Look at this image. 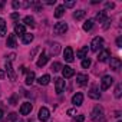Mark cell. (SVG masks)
Here are the masks:
<instances>
[{
    "instance_id": "obj_41",
    "label": "cell",
    "mask_w": 122,
    "mask_h": 122,
    "mask_svg": "<svg viewBox=\"0 0 122 122\" xmlns=\"http://www.w3.org/2000/svg\"><path fill=\"white\" fill-rule=\"evenodd\" d=\"M109 23H111V20L106 19V22H105V25H103V29H108V27H109Z\"/></svg>"
},
{
    "instance_id": "obj_38",
    "label": "cell",
    "mask_w": 122,
    "mask_h": 122,
    "mask_svg": "<svg viewBox=\"0 0 122 122\" xmlns=\"http://www.w3.org/2000/svg\"><path fill=\"white\" fill-rule=\"evenodd\" d=\"M116 46H118V47H121V46H122V37H121V36L116 39Z\"/></svg>"
},
{
    "instance_id": "obj_2",
    "label": "cell",
    "mask_w": 122,
    "mask_h": 122,
    "mask_svg": "<svg viewBox=\"0 0 122 122\" xmlns=\"http://www.w3.org/2000/svg\"><path fill=\"white\" fill-rule=\"evenodd\" d=\"M102 47H103V37H101V36L93 37V40H92V43H91V50H92V52H98V50H101Z\"/></svg>"
},
{
    "instance_id": "obj_27",
    "label": "cell",
    "mask_w": 122,
    "mask_h": 122,
    "mask_svg": "<svg viewBox=\"0 0 122 122\" xmlns=\"http://www.w3.org/2000/svg\"><path fill=\"white\" fill-rule=\"evenodd\" d=\"M85 15H86V12H85V10H76V12L73 13V19L81 20V19H83V17H85Z\"/></svg>"
},
{
    "instance_id": "obj_25",
    "label": "cell",
    "mask_w": 122,
    "mask_h": 122,
    "mask_svg": "<svg viewBox=\"0 0 122 122\" xmlns=\"http://www.w3.org/2000/svg\"><path fill=\"white\" fill-rule=\"evenodd\" d=\"M63 13H65V7H63V5H62V6H57L56 10H55V17H62Z\"/></svg>"
},
{
    "instance_id": "obj_30",
    "label": "cell",
    "mask_w": 122,
    "mask_h": 122,
    "mask_svg": "<svg viewBox=\"0 0 122 122\" xmlns=\"http://www.w3.org/2000/svg\"><path fill=\"white\" fill-rule=\"evenodd\" d=\"M62 68H63V66L60 65L59 62H55V63H52V68H50V69H52L53 72H59V71H62Z\"/></svg>"
},
{
    "instance_id": "obj_9",
    "label": "cell",
    "mask_w": 122,
    "mask_h": 122,
    "mask_svg": "<svg viewBox=\"0 0 122 122\" xmlns=\"http://www.w3.org/2000/svg\"><path fill=\"white\" fill-rule=\"evenodd\" d=\"M32 109H33V106H32L30 102H23L22 106H20V113L22 115H29L32 112Z\"/></svg>"
},
{
    "instance_id": "obj_22",
    "label": "cell",
    "mask_w": 122,
    "mask_h": 122,
    "mask_svg": "<svg viewBox=\"0 0 122 122\" xmlns=\"http://www.w3.org/2000/svg\"><path fill=\"white\" fill-rule=\"evenodd\" d=\"M33 39H35V36H33L32 33H25V35H23V37H22V42H23L25 45H29Z\"/></svg>"
},
{
    "instance_id": "obj_24",
    "label": "cell",
    "mask_w": 122,
    "mask_h": 122,
    "mask_svg": "<svg viewBox=\"0 0 122 122\" xmlns=\"http://www.w3.org/2000/svg\"><path fill=\"white\" fill-rule=\"evenodd\" d=\"M23 22H25V25H26V26H30V27H35V26H36L35 19H33L32 16H26V17L23 19Z\"/></svg>"
},
{
    "instance_id": "obj_28",
    "label": "cell",
    "mask_w": 122,
    "mask_h": 122,
    "mask_svg": "<svg viewBox=\"0 0 122 122\" xmlns=\"http://www.w3.org/2000/svg\"><path fill=\"white\" fill-rule=\"evenodd\" d=\"M92 27H93V20H92V19H88V20L83 23V30H85V32H89Z\"/></svg>"
},
{
    "instance_id": "obj_1",
    "label": "cell",
    "mask_w": 122,
    "mask_h": 122,
    "mask_svg": "<svg viewBox=\"0 0 122 122\" xmlns=\"http://www.w3.org/2000/svg\"><path fill=\"white\" fill-rule=\"evenodd\" d=\"M91 118L93 119V121H99V122H103V108L101 106V105H96L95 108H93V111H92V113H91Z\"/></svg>"
},
{
    "instance_id": "obj_46",
    "label": "cell",
    "mask_w": 122,
    "mask_h": 122,
    "mask_svg": "<svg viewBox=\"0 0 122 122\" xmlns=\"http://www.w3.org/2000/svg\"><path fill=\"white\" fill-rule=\"evenodd\" d=\"M118 122H121V121H118Z\"/></svg>"
},
{
    "instance_id": "obj_15",
    "label": "cell",
    "mask_w": 122,
    "mask_h": 122,
    "mask_svg": "<svg viewBox=\"0 0 122 122\" xmlns=\"http://www.w3.org/2000/svg\"><path fill=\"white\" fill-rule=\"evenodd\" d=\"M62 75H63V78L69 79V78H72L75 75V71L71 66H65V68H62Z\"/></svg>"
},
{
    "instance_id": "obj_10",
    "label": "cell",
    "mask_w": 122,
    "mask_h": 122,
    "mask_svg": "<svg viewBox=\"0 0 122 122\" xmlns=\"http://www.w3.org/2000/svg\"><path fill=\"white\" fill-rule=\"evenodd\" d=\"M72 103H73L75 106H81V105L83 103V95H82L81 92L75 93V95L72 96Z\"/></svg>"
},
{
    "instance_id": "obj_36",
    "label": "cell",
    "mask_w": 122,
    "mask_h": 122,
    "mask_svg": "<svg viewBox=\"0 0 122 122\" xmlns=\"http://www.w3.org/2000/svg\"><path fill=\"white\" fill-rule=\"evenodd\" d=\"M105 6H106V9H113V7H115V3H112V2H106Z\"/></svg>"
},
{
    "instance_id": "obj_21",
    "label": "cell",
    "mask_w": 122,
    "mask_h": 122,
    "mask_svg": "<svg viewBox=\"0 0 122 122\" xmlns=\"http://www.w3.org/2000/svg\"><path fill=\"white\" fill-rule=\"evenodd\" d=\"M49 81H50V76H49V75H43V76H40V78L37 79V83H39L40 86H45V85L49 83Z\"/></svg>"
},
{
    "instance_id": "obj_35",
    "label": "cell",
    "mask_w": 122,
    "mask_h": 122,
    "mask_svg": "<svg viewBox=\"0 0 122 122\" xmlns=\"http://www.w3.org/2000/svg\"><path fill=\"white\" fill-rule=\"evenodd\" d=\"M76 5V2H66L65 5H63V7H73Z\"/></svg>"
},
{
    "instance_id": "obj_7",
    "label": "cell",
    "mask_w": 122,
    "mask_h": 122,
    "mask_svg": "<svg viewBox=\"0 0 122 122\" xmlns=\"http://www.w3.org/2000/svg\"><path fill=\"white\" fill-rule=\"evenodd\" d=\"M63 57H65V60L66 62H73V49L71 47V46H68V47H65V52H63Z\"/></svg>"
},
{
    "instance_id": "obj_44",
    "label": "cell",
    "mask_w": 122,
    "mask_h": 122,
    "mask_svg": "<svg viewBox=\"0 0 122 122\" xmlns=\"http://www.w3.org/2000/svg\"><path fill=\"white\" fill-rule=\"evenodd\" d=\"M47 5H55V0H47Z\"/></svg>"
},
{
    "instance_id": "obj_40",
    "label": "cell",
    "mask_w": 122,
    "mask_h": 122,
    "mask_svg": "<svg viewBox=\"0 0 122 122\" xmlns=\"http://www.w3.org/2000/svg\"><path fill=\"white\" fill-rule=\"evenodd\" d=\"M10 17H12L13 20H17V19H19V13H12V16H10Z\"/></svg>"
},
{
    "instance_id": "obj_14",
    "label": "cell",
    "mask_w": 122,
    "mask_h": 122,
    "mask_svg": "<svg viewBox=\"0 0 122 122\" xmlns=\"http://www.w3.org/2000/svg\"><path fill=\"white\" fill-rule=\"evenodd\" d=\"M76 82H78L79 86H85V85L88 83V75H85V73H78V75H76Z\"/></svg>"
},
{
    "instance_id": "obj_37",
    "label": "cell",
    "mask_w": 122,
    "mask_h": 122,
    "mask_svg": "<svg viewBox=\"0 0 122 122\" xmlns=\"http://www.w3.org/2000/svg\"><path fill=\"white\" fill-rule=\"evenodd\" d=\"M9 119H10V121H15V119H17V113H15V112H12V113L9 115Z\"/></svg>"
},
{
    "instance_id": "obj_39",
    "label": "cell",
    "mask_w": 122,
    "mask_h": 122,
    "mask_svg": "<svg viewBox=\"0 0 122 122\" xmlns=\"http://www.w3.org/2000/svg\"><path fill=\"white\" fill-rule=\"evenodd\" d=\"M12 5H13V9H19V7H20V6H22V5H20V3H19V2H13V3H12Z\"/></svg>"
},
{
    "instance_id": "obj_26",
    "label": "cell",
    "mask_w": 122,
    "mask_h": 122,
    "mask_svg": "<svg viewBox=\"0 0 122 122\" xmlns=\"http://www.w3.org/2000/svg\"><path fill=\"white\" fill-rule=\"evenodd\" d=\"M0 36H6V22L0 17Z\"/></svg>"
},
{
    "instance_id": "obj_5",
    "label": "cell",
    "mask_w": 122,
    "mask_h": 122,
    "mask_svg": "<svg viewBox=\"0 0 122 122\" xmlns=\"http://www.w3.org/2000/svg\"><path fill=\"white\" fill-rule=\"evenodd\" d=\"M37 118H39V121H42V122H46L49 118H50V112H49V109L47 108H40L39 109V115H37Z\"/></svg>"
},
{
    "instance_id": "obj_13",
    "label": "cell",
    "mask_w": 122,
    "mask_h": 122,
    "mask_svg": "<svg viewBox=\"0 0 122 122\" xmlns=\"http://www.w3.org/2000/svg\"><path fill=\"white\" fill-rule=\"evenodd\" d=\"M122 66V62H121V59L119 57H112L111 59V69L113 71H119Z\"/></svg>"
},
{
    "instance_id": "obj_3",
    "label": "cell",
    "mask_w": 122,
    "mask_h": 122,
    "mask_svg": "<svg viewBox=\"0 0 122 122\" xmlns=\"http://www.w3.org/2000/svg\"><path fill=\"white\" fill-rule=\"evenodd\" d=\"M66 30H68V25L65 22H57L53 26V32L56 35H63V33H66Z\"/></svg>"
},
{
    "instance_id": "obj_17",
    "label": "cell",
    "mask_w": 122,
    "mask_h": 122,
    "mask_svg": "<svg viewBox=\"0 0 122 122\" xmlns=\"http://www.w3.org/2000/svg\"><path fill=\"white\" fill-rule=\"evenodd\" d=\"M25 33H26V27H25V25H20V23L15 25V35H19V36L23 37Z\"/></svg>"
},
{
    "instance_id": "obj_19",
    "label": "cell",
    "mask_w": 122,
    "mask_h": 122,
    "mask_svg": "<svg viewBox=\"0 0 122 122\" xmlns=\"http://www.w3.org/2000/svg\"><path fill=\"white\" fill-rule=\"evenodd\" d=\"M59 52H60V45H59V43H52V45H50V49H49V53H50L52 56H56Z\"/></svg>"
},
{
    "instance_id": "obj_20",
    "label": "cell",
    "mask_w": 122,
    "mask_h": 122,
    "mask_svg": "<svg viewBox=\"0 0 122 122\" xmlns=\"http://www.w3.org/2000/svg\"><path fill=\"white\" fill-rule=\"evenodd\" d=\"M88 52H89V47H88V46H83L82 49H79V50L76 52V56L81 57V59H85L86 55H88Z\"/></svg>"
},
{
    "instance_id": "obj_12",
    "label": "cell",
    "mask_w": 122,
    "mask_h": 122,
    "mask_svg": "<svg viewBox=\"0 0 122 122\" xmlns=\"http://www.w3.org/2000/svg\"><path fill=\"white\" fill-rule=\"evenodd\" d=\"M47 60H49V57H47L46 52H42V55L39 56V59H37V62H36V65H37L39 68H42V66H45V65L47 63Z\"/></svg>"
},
{
    "instance_id": "obj_23",
    "label": "cell",
    "mask_w": 122,
    "mask_h": 122,
    "mask_svg": "<svg viewBox=\"0 0 122 122\" xmlns=\"http://www.w3.org/2000/svg\"><path fill=\"white\" fill-rule=\"evenodd\" d=\"M106 17H108L106 10H102V12H98V13H96V20H99V22H105Z\"/></svg>"
},
{
    "instance_id": "obj_18",
    "label": "cell",
    "mask_w": 122,
    "mask_h": 122,
    "mask_svg": "<svg viewBox=\"0 0 122 122\" xmlns=\"http://www.w3.org/2000/svg\"><path fill=\"white\" fill-rule=\"evenodd\" d=\"M6 45H7L9 47H16V46H17V45H16V35H15V33H12V35L7 36V42H6Z\"/></svg>"
},
{
    "instance_id": "obj_8",
    "label": "cell",
    "mask_w": 122,
    "mask_h": 122,
    "mask_svg": "<svg viewBox=\"0 0 122 122\" xmlns=\"http://www.w3.org/2000/svg\"><path fill=\"white\" fill-rule=\"evenodd\" d=\"M111 56V52H109V49H101V52L98 53V62H105V60L108 59Z\"/></svg>"
},
{
    "instance_id": "obj_4",
    "label": "cell",
    "mask_w": 122,
    "mask_h": 122,
    "mask_svg": "<svg viewBox=\"0 0 122 122\" xmlns=\"http://www.w3.org/2000/svg\"><path fill=\"white\" fill-rule=\"evenodd\" d=\"M112 83H113V78L109 76V75H106V76H103L102 81H101V89H102V91H106V89L111 88Z\"/></svg>"
},
{
    "instance_id": "obj_33",
    "label": "cell",
    "mask_w": 122,
    "mask_h": 122,
    "mask_svg": "<svg viewBox=\"0 0 122 122\" xmlns=\"http://www.w3.org/2000/svg\"><path fill=\"white\" fill-rule=\"evenodd\" d=\"M9 103H10V105H16V103H17V95H16V93L9 99Z\"/></svg>"
},
{
    "instance_id": "obj_6",
    "label": "cell",
    "mask_w": 122,
    "mask_h": 122,
    "mask_svg": "<svg viewBox=\"0 0 122 122\" xmlns=\"http://www.w3.org/2000/svg\"><path fill=\"white\" fill-rule=\"evenodd\" d=\"M55 86H56V93H62L63 89H65V81L63 78H56L55 79Z\"/></svg>"
},
{
    "instance_id": "obj_34",
    "label": "cell",
    "mask_w": 122,
    "mask_h": 122,
    "mask_svg": "<svg viewBox=\"0 0 122 122\" xmlns=\"http://www.w3.org/2000/svg\"><path fill=\"white\" fill-rule=\"evenodd\" d=\"M85 121V115H78L73 118V122H83Z\"/></svg>"
},
{
    "instance_id": "obj_42",
    "label": "cell",
    "mask_w": 122,
    "mask_h": 122,
    "mask_svg": "<svg viewBox=\"0 0 122 122\" xmlns=\"http://www.w3.org/2000/svg\"><path fill=\"white\" fill-rule=\"evenodd\" d=\"M76 113V109H69L68 111V115H75Z\"/></svg>"
},
{
    "instance_id": "obj_11",
    "label": "cell",
    "mask_w": 122,
    "mask_h": 122,
    "mask_svg": "<svg viewBox=\"0 0 122 122\" xmlns=\"http://www.w3.org/2000/svg\"><path fill=\"white\" fill-rule=\"evenodd\" d=\"M5 69H6V72H7V75H9V78H10V81H16V73H15V71H13V68H12V63L9 62H6V66H5Z\"/></svg>"
},
{
    "instance_id": "obj_16",
    "label": "cell",
    "mask_w": 122,
    "mask_h": 122,
    "mask_svg": "<svg viewBox=\"0 0 122 122\" xmlns=\"http://www.w3.org/2000/svg\"><path fill=\"white\" fill-rule=\"evenodd\" d=\"M88 95H89V98H92V99H99V98H101V92H99V89H98L96 86H92L91 91L88 92Z\"/></svg>"
},
{
    "instance_id": "obj_31",
    "label": "cell",
    "mask_w": 122,
    "mask_h": 122,
    "mask_svg": "<svg viewBox=\"0 0 122 122\" xmlns=\"http://www.w3.org/2000/svg\"><path fill=\"white\" fill-rule=\"evenodd\" d=\"M89 66H91V59H88V57L82 59V68L83 69H88Z\"/></svg>"
},
{
    "instance_id": "obj_32",
    "label": "cell",
    "mask_w": 122,
    "mask_h": 122,
    "mask_svg": "<svg viewBox=\"0 0 122 122\" xmlns=\"http://www.w3.org/2000/svg\"><path fill=\"white\" fill-rule=\"evenodd\" d=\"M121 91H122V86L121 85H116V89H115V96L116 98H121Z\"/></svg>"
},
{
    "instance_id": "obj_43",
    "label": "cell",
    "mask_w": 122,
    "mask_h": 122,
    "mask_svg": "<svg viewBox=\"0 0 122 122\" xmlns=\"http://www.w3.org/2000/svg\"><path fill=\"white\" fill-rule=\"evenodd\" d=\"M5 78V72L3 71H0V79H3Z\"/></svg>"
},
{
    "instance_id": "obj_29",
    "label": "cell",
    "mask_w": 122,
    "mask_h": 122,
    "mask_svg": "<svg viewBox=\"0 0 122 122\" xmlns=\"http://www.w3.org/2000/svg\"><path fill=\"white\" fill-rule=\"evenodd\" d=\"M35 72H30V73H27V76H26V85H32L33 82H35Z\"/></svg>"
},
{
    "instance_id": "obj_45",
    "label": "cell",
    "mask_w": 122,
    "mask_h": 122,
    "mask_svg": "<svg viewBox=\"0 0 122 122\" xmlns=\"http://www.w3.org/2000/svg\"><path fill=\"white\" fill-rule=\"evenodd\" d=\"M3 118V109H0V119Z\"/></svg>"
}]
</instances>
